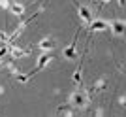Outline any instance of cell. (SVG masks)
Instances as JSON below:
<instances>
[{
    "label": "cell",
    "instance_id": "277c9868",
    "mask_svg": "<svg viewBox=\"0 0 126 117\" xmlns=\"http://www.w3.org/2000/svg\"><path fill=\"white\" fill-rule=\"evenodd\" d=\"M111 32L115 34V36H122L126 32V21H111Z\"/></svg>",
    "mask_w": 126,
    "mask_h": 117
},
{
    "label": "cell",
    "instance_id": "52a82bcc",
    "mask_svg": "<svg viewBox=\"0 0 126 117\" xmlns=\"http://www.w3.org/2000/svg\"><path fill=\"white\" fill-rule=\"evenodd\" d=\"M28 55V51L26 49H21L19 45H13V43H10V58H23Z\"/></svg>",
    "mask_w": 126,
    "mask_h": 117
},
{
    "label": "cell",
    "instance_id": "6da1fadb",
    "mask_svg": "<svg viewBox=\"0 0 126 117\" xmlns=\"http://www.w3.org/2000/svg\"><path fill=\"white\" fill-rule=\"evenodd\" d=\"M68 104L72 108H77V110H85L87 104H89V95H87L85 91H81V89H75L74 93L70 95Z\"/></svg>",
    "mask_w": 126,
    "mask_h": 117
},
{
    "label": "cell",
    "instance_id": "ba28073f",
    "mask_svg": "<svg viewBox=\"0 0 126 117\" xmlns=\"http://www.w3.org/2000/svg\"><path fill=\"white\" fill-rule=\"evenodd\" d=\"M38 47L42 49V51H51V49L55 47V42H53L51 38H43L42 42L38 43Z\"/></svg>",
    "mask_w": 126,
    "mask_h": 117
},
{
    "label": "cell",
    "instance_id": "5b68a950",
    "mask_svg": "<svg viewBox=\"0 0 126 117\" xmlns=\"http://www.w3.org/2000/svg\"><path fill=\"white\" fill-rule=\"evenodd\" d=\"M111 27V23L104 21V19H96V21L90 23V30L92 32H102V30H107Z\"/></svg>",
    "mask_w": 126,
    "mask_h": 117
},
{
    "label": "cell",
    "instance_id": "4fadbf2b",
    "mask_svg": "<svg viewBox=\"0 0 126 117\" xmlns=\"http://www.w3.org/2000/svg\"><path fill=\"white\" fill-rule=\"evenodd\" d=\"M111 0H102V4H109Z\"/></svg>",
    "mask_w": 126,
    "mask_h": 117
},
{
    "label": "cell",
    "instance_id": "8fae6325",
    "mask_svg": "<svg viewBox=\"0 0 126 117\" xmlns=\"http://www.w3.org/2000/svg\"><path fill=\"white\" fill-rule=\"evenodd\" d=\"M74 83H77V85L81 83V72H79V70L74 72Z\"/></svg>",
    "mask_w": 126,
    "mask_h": 117
},
{
    "label": "cell",
    "instance_id": "9c48e42d",
    "mask_svg": "<svg viewBox=\"0 0 126 117\" xmlns=\"http://www.w3.org/2000/svg\"><path fill=\"white\" fill-rule=\"evenodd\" d=\"M10 11H11V13H13L15 17H21L23 13H25V6L19 4V2H13V4L10 6Z\"/></svg>",
    "mask_w": 126,
    "mask_h": 117
},
{
    "label": "cell",
    "instance_id": "30bf717a",
    "mask_svg": "<svg viewBox=\"0 0 126 117\" xmlns=\"http://www.w3.org/2000/svg\"><path fill=\"white\" fill-rule=\"evenodd\" d=\"M105 85H107V79H98V81H96V83H94V93H98V91H102V89H104Z\"/></svg>",
    "mask_w": 126,
    "mask_h": 117
},
{
    "label": "cell",
    "instance_id": "7a4b0ae2",
    "mask_svg": "<svg viewBox=\"0 0 126 117\" xmlns=\"http://www.w3.org/2000/svg\"><path fill=\"white\" fill-rule=\"evenodd\" d=\"M51 60H53V55L49 53V51H43V53L40 55V57H38L36 68L32 70L30 74H26V78H28V79H30V78H32V76H34V74H36V72H40V70H43V68H45V66H47L49 62H51Z\"/></svg>",
    "mask_w": 126,
    "mask_h": 117
},
{
    "label": "cell",
    "instance_id": "7c38bea8",
    "mask_svg": "<svg viewBox=\"0 0 126 117\" xmlns=\"http://www.w3.org/2000/svg\"><path fill=\"white\" fill-rule=\"evenodd\" d=\"M10 6H11L10 0H0V8H2V10H6V8L10 10Z\"/></svg>",
    "mask_w": 126,
    "mask_h": 117
},
{
    "label": "cell",
    "instance_id": "8992f818",
    "mask_svg": "<svg viewBox=\"0 0 126 117\" xmlns=\"http://www.w3.org/2000/svg\"><path fill=\"white\" fill-rule=\"evenodd\" d=\"M75 42H77V36H75V40L70 43L66 49H62V57H64V58H68V60H74V58H77V53H75Z\"/></svg>",
    "mask_w": 126,
    "mask_h": 117
},
{
    "label": "cell",
    "instance_id": "3957f363",
    "mask_svg": "<svg viewBox=\"0 0 126 117\" xmlns=\"http://www.w3.org/2000/svg\"><path fill=\"white\" fill-rule=\"evenodd\" d=\"M77 13H79V17L83 19L85 25H89V27H90V23L94 21V19H92V11H90V8H87V6H77Z\"/></svg>",
    "mask_w": 126,
    "mask_h": 117
}]
</instances>
